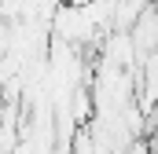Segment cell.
<instances>
[{
    "mask_svg": "<svg viewBox=\"0 0 158 154\" xmlns=\"http://www.w3.org/2000/svg\"><path fill=\"white\" fill-rule=\"evenodd\" d=\"M143 140H147L151 154H158V107L147 114V132H143Z\"/></svg>",
    "mask_w": 158,
    "mask_h": 154,
    "instance_id": "obj_1",
    "label": "cell"
}]
</instances>
